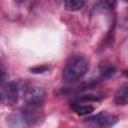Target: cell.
<instances>
[{"label":"cell","instance_id":"obj_1","mask_svg":"<svg viewBox=\"0 0 128 128\" xmlns=\"http://www.w3.org/2000/svg\"><path fill=\"white\" fill-rule=\"evenodd\" d=\"M89 67L88 61L83 56L72 57L63 69V79L66 82L74 83L80 80L87 72Z\"/></svg>","mask_w":128,"mask_h":128},{"label":"cell","instance_id":"obj_2","mask_svg":"<svg viewBox=\"0 0 128 128\" xmlns=\"http://www.w3.org/2000/svg\"><path fill=\"white\" fill-rule=\"evenodd\" d=\"M45 90L38 85H31L26 88L24 92L25 101L31 106H40L45 100Z\"/></svg>","mask_w":128,"mask_h":128},{"label":"cell","instance_id":"obj_3","mask_svg":"<svg viewBox=\"0 0 128 128\" xmlns=\"http://www.w3.org/2000/svg\"><path fill=\"white\" fill-rule=\"evenodd\" d=\"M20 93V87L17 82H7L5 85H2L1 88V98L4 103L7 105H13L17 102Z\"/></svg>","mask_w":128,"mask_h":128},{"label":"cell","instance_id":"obj_4","mask_svg":"<svg viewBox=\"0 0 128 128\" xmlns=\"http://www.w3.org/2000/svg\"><path fill=\"white\" fill-rule=\"evenodd\" d=\"M88 122H92L95 125H99V126H104V127H108V126H112L117 122V117L113 116V115H109L106 112H100L94 116L89 117L88 119H86Z\"/></svg>","mask_w":128,"mask_h":128},{"label":"cell","instance_id":"obj_5","mask_svg":"<svg viewBox=\"0 0 128 128\" xmlns=\"http://www.w3.org/2000/svg\"><path fill=\"white\" fill-rule=\"evenodd\" d=\"M114 101L117 105L128 104V83L118 88L114 96Z\"/></svg>","mask_w":128,"mask_h":128},{"label":"cell","instance_id":"obj_6","mask_svg":"<svg viewBox=\"0 0 128 128\" xmlns=\"http://www.w3.org/2000/svg\"><path fill=\"white\" fill-rule=\"evenodd\" d=\"M72 109H73L78 115H81V116L90 114L91 112L94 111V107H93V106H91V105H89V104L82 103L81 101L72 103Z\"/></svg>","mask_w":128,"mask_h":128},{"label":"cell","instance_id":"obj_7","mask_svg":"<svg viewBox=\"0 0 128 128\" xmlns=\"http://www.w3.org/2000/svg\"><path fill=\"white\" fill-rule=\"evenodd\" d=\"M84 1L85 0H65V5H66L67 9L76 11L83 7Z\"/></svg>","mask_w":128,"mask_h":128},{"label":"cell","instance_id":"obj_8","mask_svg":"<svg viewBox=\"0 0 128 128\" xmlns=\"http://www.w3.org/2000/svg\"><path fill=\"white\" fill-rule=\"evenodd\" d=\"M114 72H115L114 67H112V66H105V67H103L101 69V76L103 78H106V77H109V76L113 75Z\"/></svg>","mask_w":128,"mask_h":128},{"label":"cell","instance_id":"obj_9","mask_svg":"<svg viewBox=\"0 0 128 128\" xmlns=\"http://www.w3.org/2000/svg\"><path fill=\"white\" fill-rule=\"evenodd\" d=\"M46 69H47L46 66H41V67L38 66V67H34V68H32L31 71H32L33 73H43Z\"/></svg>","mask_w":128,"mask_h":128},{"label":"cell","instance_id":"obj_10","mask_svg":"<svg viewBox=\"0 0 128 128\" xmlns=\"http://www.w3.org/2000/svg\"><path fill=\"white\" fill-rule=\"evenodd\" d=\"M124 75H126V76L128 77V70H126V71H124Z\"/></svg>","mask_w":128,"mask_h":128}]
</instances>
